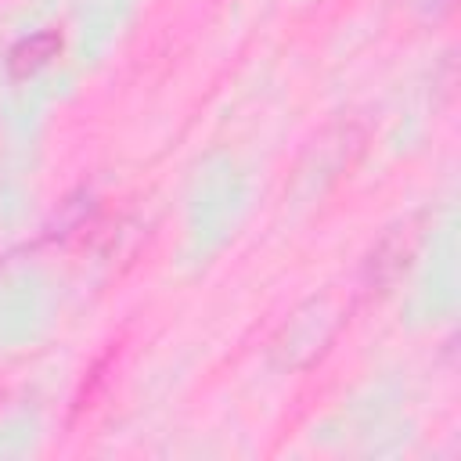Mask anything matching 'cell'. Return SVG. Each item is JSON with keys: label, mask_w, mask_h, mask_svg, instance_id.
<instances>
[{"label": "cell", "mask_w": 461, "mask_h": 461, "mask_svg": "<svg viewBox=\"0 0 461 461\" xmlns=\"http://www.w3.org/2000/svg\"><path fill=\"white\" fill-rule=\"evenodd\" d=\"M61 50V32L58 29H43V32H32L25 40H18L7 54V72L11 79H29L36 76L40 68H47Z\"/></svg>", "instance_id": "6da1fadb"}]
</instances>
